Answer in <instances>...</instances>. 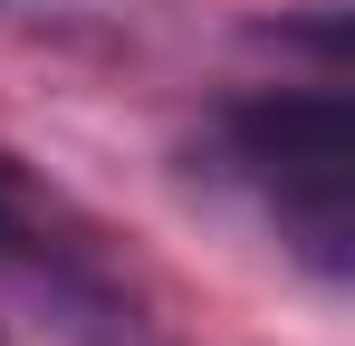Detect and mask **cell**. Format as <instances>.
<instances>
[{
    "label": "cell",
    "instance_id": "cell-1",
    "mask_svg": "<svg viewBox=\"0 0 355 346\" xmlns=\"http://www.w3.org/2000/svg\"><path fill=\"white\" fill-rule=\"evenodd\" d=\"M221 154L317 279L355 270V115L336 87H269L221 115Z\"/></svg>",
    "mask_w": 355,
    "mask_h": 346
},
{
    "label": "cell",
    "instance_id": "cell-2",
    "mask_svg": "<svg viewBox=\"0 0 355 346\" xmlns=\"http://www.w3.org/2000/svg\"><path fill=\"white\" fill-rule=\"evenodd\" d=\"M0 260H29V212H19V173L0 154Z\"/></svg>",
    "mask_w": 355,
    "mask_h": 346
}]
</instances>
